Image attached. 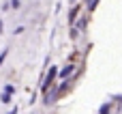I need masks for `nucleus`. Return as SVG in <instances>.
I'll return each mask as SVG.
<instances>
[{"mask_svg": "<svg viewBox=\"0 0 122 114\" xmlns=\"http://www.w3.org/2000/svg\"><path fill=\"white\" fill-rule=\"evenodd\" d=\"M77 11H79V6H73V9H71V13H69V19H71V24H73V19L77 17Z\"/></svg>", "mask_w": 122, "mask_h": 114, "instance_id": "3", "label": "nucleus"}, {"mask_svg": "<svg viewBox=\"0 0 122 114\" xmlns=\"http://www.w3.org/2000/svg\"><path fill=\"white\" fill-rule=\"evenodd\" d=\"M2 101H4V103H9V101H11V93H6V91H4V95H2Z\"/></svg>", "mask_w": 122, "mask_h": 114, "instance_id": "4", "label": "nucleus"}, {"mask_svg": "<svg viewBox=\"0 0 122 114\" xmlns=\"http://www.w3.org/2000/svg\"><path fill=\"white\" fill-rule=\"evenodd\" d=\"M73 71H75V69H73V65H69V67H64V69H62V71H60V78H62V80H64V78H69V75H71V73H73Z\"/></svg>", "mask_w": 122, "mask_h": 114, "instance_id": "2", "label": "nucleus"}, {"mask_svg": "<svg viewBox=\"0 0 122 114\" xmlns=\"http://www.w3.org/2000/svg\"><path fill=\"white\" fill-rule=\"evenodd\" d=\"M9 114H17V110H15V108H13V110H11V112H9Z\"/></svg>", "mask_w": 122, "mask_h": 114, "instance_id": "8", "label": "nucleus"}, {"mask_svg": "<svg viewBox=\"0 0 122 114\" xmlns=\"http://www.w3.org/2000/svg\"><path fill=\"white\" fill-rule=\"evenodd\" d=\"M56 75H58V69H56V67H51V69H49V73H47V78H45V82H43V86H41V88H43V91H47V86H49V84H51V82H54V78H56Z\"/></svg>", "mask_w": 122, "mask_h": 114, "instance_id": "1", "label": "nucleus"}, {"mask_svg": "<svg viewBox=\"0 0 122 114\" xmlns=\"http://www.w3.org/2000/svg\"><path fill=\"white\" fill-rule=\"evenodd\" d=\"M99 114H109V106H101V112Z\"/></svg>", "mask_w": 122, "mask_h": 114, "instance_id": "6", "label": "nucleus"}, {"mask_svg": "<svg viewBox=\"0 0 122 114\" xmlns=\"http://www.w3.org/2000/svg\"><path fill=\"white\" fill-rule=\"evenodd\" d=\"M0 32H2V22H0Z\"/></svg>", "mask_w": 122, "mask_h": 114, "instance_id": "9", "label": "nucleus"}, {"mask_svg": "<svg viewBox=\"0 0 122 114\" xmlns=\"http://www.w3.org/2000/svg\"><path fill=\"white\" fill-rule=\"evenodd\" d=\"M97 2H99V0H88V9H90V11H92V9H94V6H97Z\"/></svg>", "mask_w": 122, "mask_h": 114, "instance_id": "5", "label": "nucleus"}, {"mask_svg": "<svg viewBox=\"0 0 122 114\" xmlns=\"http://www.w3.org/2000/svg\"><path fill=\"white\" fill-rule=\"evenodd\" d=\"M4 58H6V52H2V54H0V65H2V60H4Z\"/></svg>", "mask_w": 122, "mask_h": 114, "instance_id": "7", "label": "nucleus"}]
</instances>
